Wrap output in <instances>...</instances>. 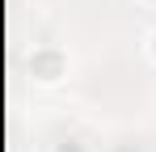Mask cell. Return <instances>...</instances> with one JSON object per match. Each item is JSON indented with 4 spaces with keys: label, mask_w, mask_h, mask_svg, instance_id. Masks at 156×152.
Masks as SVG:
<instances>
[]
</instances>
